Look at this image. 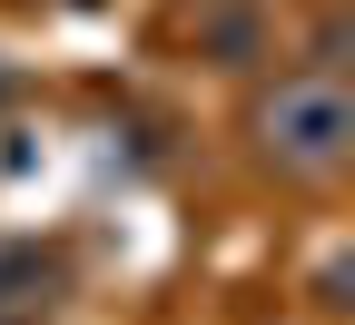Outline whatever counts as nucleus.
<instances>
[{
	"instance_id": "f257e3e1",
	"label": "nucleus",
	"mask_w": 355,
	"mask_h": 325,
	"mask_svg": "<svg viewBox=\"0 0 355 325\" xmlns=\"http://www.w3.org/2000/svg\"><path fill=\"white\" fill-rule=\"evenodd\" d=\"M247 158L277 188H336L355 158V109L336 69H277L247 99Z\"/></svg>"
},
{
	"instance_id": "f03ea898",
	"label": "nucleus",
	"mask_w": 355,
	"mask_h": 325,
	"mask_svg": "<svg viewBox=\"0 0 355 325\" xmlns=\"http://www.w3.org/2000/svg\"><path fill=\"white\" fill-rule=\"evenodd\" d=\"M188 50L207 69L247 79V69L277 60V10H266V0H198V10H188Z\"/></svg>"
},
{
	"instance_id": "7ed1b4c3",
	"label": "nucleus",
	"mask_w": 355,
	"mask_h": 325,
	"mask_svg": "<svg viewBox=\"0 0 355 325\" xmlns=\"http://www.w3.org/2000/svg\"><path fill=\"white\" fill-rule=\"evenodd\" d=\"M60 306V256L40 266V247H0V315L10 325H50Z\"/></svg>"
}]
</instances>
